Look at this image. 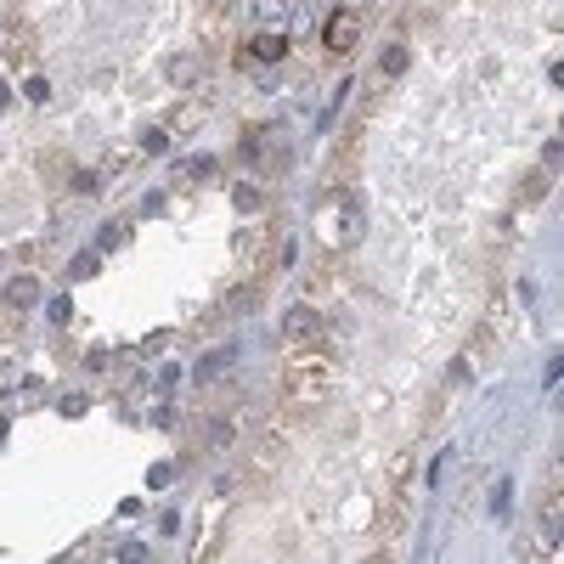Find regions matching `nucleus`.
Returning <instances> with one entry per match:
<instances>
[{
    "label": "nucleus",
    "mask_w": 564,
    "mask_h": 564,
    "mask_svg": "<svg viewBox=\"0 0 564 564\" xmlns=\"http://www.w3.org/2000/svg\"><path fill=\"white\" fill-rule=\"evenodd\" d=\"M282 384H288V395H294V401H322V395H328V384H333L328 350H294V356H288Z\"/></svg>",
    "instance_id": "f257e3e1"
},
{
    "label": "nucleus",
    "mask_w": 564,
    "mask_h": 564,
    "mask_svg": "<svg viewBox=\"0 0 564 564\" xmlns=\"http://www.w3.org/2000/svg\"><path fill=\"white\" fill-rule=\"evenodd\" d=\"M282 339H288V350H328V328H322L316 305H294L282 316Z\"/></svg>",
    "instance_id": "f03ea898"
},
{
    "label": "nucleus",
    "mask_w": 564,
    "mask_h": 564,
    "mask_svg": "<svg viewBox=\"0 0 564 564\" xmlns=\"http://www.w3.org/2000/svg\"><path fill=\"white\" fill-rule=\"evenodd\" d=\"M328 51H356L361 46V6H339V12L328 17Z\"/></svg>",
    "instance_id": "7ed1b4c3"
},
{
    "label": "nucleus",
    "mask_w": 564,
    "mask_h": 564,
    "mask_svg": "<svg viewBox=\"0 0 564 564\" xmlns=\"http://www.w3.org/2000/svg\"><path fill=\"white\" fill-rule=\"evenodd\" d=\"M559 491H553L548 497V508H542V542H548V553H559Z\"/></svg>",
    "instance_id": "20e7f679"
},
{
    "label": "nucleus",
    "mask_w": 564,
    "mask_h": 564,
    "mask_svg": "<svg viewBox=\"0 0 564 564\" xmlns=\"http://www.w3.org/2000/svg\"><path fill=\"white\" fill-rule=\"evenodd\" d=\"M254 57L277 63V57H282V34H260V40H254Z\"/></svg>",
    "instance_id": "39448f33"
},
{
    "label": "nucleus",
    "mask_w": 564,
    "mask_h": 564,
    "mask_svg": "<svg viewBox=\"0 0 564 564\" xmlns=\"http://www.w3.org/2000/svg\"><path fill=\"white\" fill-rule=\"evenodd\" d=\"M401 68H407V51L390 46V51H384V74H401Z\"/></svg>",
    "instance_id": "423d86ee"
},
{
    "label": "nucleus",
    "mask_w": 564,
    "mask_h": 564,
    "mask_svg": "<svg viewBox=\"0 0 564 564\" xmlns=\"http://www.w3.org/2000/svg\"><path fill=\"white\" fill-rule=\"evenodd\" d=\"M356 6H373V0H356Z\"/></svg>",
    "instance_id": "0eeeda50"
}]
</instances>
